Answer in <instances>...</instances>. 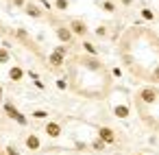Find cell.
<instances>
[{
  "label": "cell",
  "mask_w": 159,
  "mask_h": 155,
  "mask_svg": "<svg viewBox=\"0 0 159 155\" xmlns=\"http://www.w3.org/2000/svg\"><path fill=\"white\" fill-rule=\"evenodd\" d=\"M24 144H26L29 151H39V148H42V140H39L35 133H29V135L24 138Z\"/></svg>",
  "instance_id": "9"
},
{
  "label": "cell",
  "mask_w": 159,
  "mask_h": 155,
  "mask_svg": "<svg viewBox=\"0 0 159 155\" xmlns=\"http://www.w3.org/2000/svg\"><path fill=\"white\" fill-rule=\"evenodd\" d=\"M63 63H66V55H61V53H57V50H52V53L48 55V66H50V68L61 70Z\"/></svg>",
  "instance_id": "7"
},
{
  "label": "cell",
  "mask_w": 159,
  "mask_h": 155,
  "mask_svg": "<svg viewBox=\"0 0 159 155\" xmlns=\"http://www.w3.org/2000/svg\"><path fill=\"white\" fill-rule=\"evenodd\" d=\"M44 133H46L48 138H59V135L63 133V127H61V122H57V120H48V122L44 124Z\"/></svg>",
  "instance_id": "5"
},
{
  "label": "cell",
  "mask_w": 159,
  "mask_h": 155,
  "mask_svg": "<svg viewBox=\"0 0 159 155\" xmlns=\"http://www.w3.org/2000/svg\"><path fill=\"white\" fill-rule=\"evenodd\" d=\"M118 155H120V153H118Z\"/></svg>",
  "instance_id": "31"
},
{
  "label": "cell",
  "mask_w": 159,
  "mask_h": 155,
  "mask_svg": "<svg viewBox=\"0 0 159 155\" xmlns=\"http://www.w3.org/2000/svg\"><path fill=\"white\" fill-rule=\"evenodd\" d=\"M83 50H85V55H94V57H98V46L94 44V42H87V40H83Z\"/></svg>",
  "instance_id": "11"
},
{
  "label": "cell",
  "mask_w": 159,
  "mask_h": 155,
  "mask_svg": "<svg viewBox=\"0 0 159 155\" xmlns=\"http://www.w3.org/2000/svg\"><path fill=\"white\" fill-rule=\"evenodd\" d=\"M57 87H59V90H68V87H70L68 79H66V77H59V79H57Z\"/></svg>",
  "instance_id": "21"
},
{
  "label": "cell",
  "mask_w": 159,
  "mask_h": 155,
  "mask_svg": "<svg viewBox=\"0 0 159 155\" xmlns=\"http://www.w3.org/2000/svg\"><path fill=\"white\" fill-rule=\"evenodd\" d=\"M55 35H57V40L61 42V44H72L74 42V33H72V29L68 26V24H57L55 26Z\"/></svg>",
  "instance_id": "3"
},
{
  "label": "cell",
  "mask_w": 159,
  "mask_h": 155,
  "mask_svg": "<svg viewBox=\"0 0 159 155\" xmlns=\"http://www.w3.org/2000/svg\"><path fill=\"white\" fill-rule=\"evenodd\" d=\"M2 107H5V111H7V116H9L11 120H16L20 127H26V124H29V118H26V116H24V114H22V111L11 103V101H5V103H2Z\"/></svg>",
  "instance_id": "2"
},
{
  "label": "cell",
  "mask_w": 159,
  "mask_h": 155,
  "mask_svg": "<svg viewBox=\"0 0 159 155\" xmlns=\"http://www.w3.org/2000/svg\"><path fill=\"white\" fill-rule=\"evenodd\" d=\"M24 74H26V72H24L20 66H11V68H9V79H11L13 83H20V81L24 79Z\"/></svg>",
  "instance_id": "10"
},
{
  "label": "cell",
  "mask_w": 159,
  "mask_h": 155,
  "mask_svg": "<svg viewBox=\"0 0 159 155\" xmlns=\"http://www.w3.org/2000/svg\"><path fill=\"white\" fill-rule=\"evenodd\" d=\"M89 148H92L94 153H102V151L107 148V142H102L100 138H96V140H94V142L89 144Z\"/></svg>",
  "instance_id": "14"
},
{
  "label": "cell",
  "mask_w": 159,
  "mask_h": 155,
  "mask_svg": "<svg viewBox=\"0 0 159 155\" xmlns=\"http://www.w3.org/2000/svg\"><path fill=\"white\" fill-rule=\"evenodd\" d=\"M146 81H150V83H159V63H155V68L150 70V74L146 77Z\"/></svg>",
  "instance_id": "15"
},
{
  "label": "cell",
  "mask_w": 159,
  "mask_h": 155,
  "mask_svg": "<svg viewBox=\"0 0 159 155\" xmlns=\"http://www.w3.org/2000/svg\"><path fill=\"white\" fill-rule=\"evenodd\" d=\"M135 103H137V105H144V107L157 105V103H159V90H157V87H152V85L142 87V90L135 94Z\"/></svg>",
  "instance_id": "1"
},
{
  "label": "cell",
  "mask_w": 159,
  "mask_h": 155,
  "mask_svg": "<svg viewBox=\"0 0 159 155\" xmlns=\"http://www.w3.org/2000/svg\"><path fill=\"white\" fill-rule=\"evenodd\" d=\"M120 2H122L124 7H131V5H133V0H120Z\"/></svg>",
  "instance_id": "26"
},
{
  "label": "cell",
  "mask_w": 159,
  "mask_h": 155,
  "mask_svg": "<svg viewBox=\"0 0 159 155\" xmlns=\"http://www.w3.org/2000/svg\"><path fill=\"white\" fill-rule=\"evenodd\" d=\"M68 7H70L68 0H55V9L57 11H68Z\"/></svg>",
  "instance_id": "19"
},
{
  "label": "cell",
  "mask_w": 159,
  "mask_h": 155,
  "mask_svg": "<svg viewBox=\"0 0 159 155\" xmlns=\"http://www.w3.org/2000/svg\"><path fill=\"white\" fill-rule=\"evenodd\" d=\"M94 33H96V37H100V40L109 35V31H107V26H105V24H100V26H96V31H94Z\"/></svg>",
  "instance_id": "20"
},
{
  "label": "cell",
  "mask_w": 159,
  "mask_h": 155,
  "mask_svg": "<svg viewBox=\"0 0 159 155\" xmlns=\"http://www.w3.org/2000/svg\"><path fill=\"white\" fill-rule=\"evenodd\" d=\"M13 5H16V7H24V5H26V0H13Z\"/></svg>",
  "instance_id": "25"
},
{
  "label": "cell",
  "mask_w": 159,
  "mask_h": 155,
  "mask_svg": "<svg viewBox=\"0 0 159 155\" xmlns=\"http://www.w3.org/2000/svg\"><path fill=\"white\" fill-rule=\"evenodd\" d=\"M39 2H42V5H44L46 9H50V2H48V0H39Z\"/></svg>",
  "instance_id": "27"
},
{
  "label": "cell",
  "mask_w": 159,
  "mask_h": 155,
  "mask_svg": "<svg viewBox=\"0 0 159 155\" xmlns=\"http://www.w3.org/2000/svg\"><path fill=\"white\" fill-rule=\"evenodd\" d=\"M0 103H2V85H0Z\"/></svg>",
  "instance_id": "28"
},
{
  "label": "cell",
  "mask_w": 159,
  "mask_h": 155,
  "mask_svg": "<svg viewBox=\"0 0 159 155\" xmlns=\"http://www.w3.org/2000/svg\"><path fill=\"white\" fill-rule=\"evenodd\" d=\"M139 16H142L146 22H152V20H155V11H152V9H148V7H144V9L139 11Z\"/></svg>",
  "instance_id": "17"
},
{
  "label": "cell",
  "mask_w": 159,
  "mask_h": 155,
  "mask_svg": "<svg viewBox=\"0 0 159 155\" xmlns=\"http://www.w3.org/2000/svg\"><path fill=\"white\" fill-rule=\"evenodd\" d=\"M31 116H33V118H35V120H46V118H48V116H50V114H48V111H46V109H35V111H33V114H31Z\"/></svg>",
  "instance_id": "18"
},
{
  "label": "cell",
  "mask_w": 159,
  "mask_h": 155,
  "mask_svg": "<svg viewBox=\"0 0 159 155\" xmlns=\"http://www.w3.org/2000/svg\"><path fill=\"white\" fill-rule=\"evenodd\" d=\"M5 153H7V155H20V151H18V148H16L13 144H9V146L5 148Z\"/></svg>",
  "instance_id": "23"
},
{
  "label": "cell",
  "mask_w": 159,
  "mask_h": 155,
  "mask_svg": "<svg viewBox=\"0 0 159 155\" xmlns=\"http://www.w3.org/2000/svg\"><path fill=\"white\" fill-rule=\"evenodd\" d=\"M98 7L105 13H116V2H113V0H102V2H98Z\"/></svg>",
  "instance_id": "13"
},
{
  "label": "cell",
  "mask_w": 159,
  "mask_h": 155,
  "mask_svg": "<svg viewBox=\"0 0 159 155\" xmlns=\"http://www.w3.org/2000/svg\"><path fill=\"white\" fill-rule=\"evenodd\" d=\"M98 138L102 142H107V144H116L118 142V135H116V131L111 127H98Z\"/></svg>",
  "instance_id": "6"
},
{
  "label": "cell",
  "mask_w": 159,
  "mask_h": 155,
  "mask_svg": "<svg viewBox=\"0 0 159 155\" xmlns=\"http://www.w3.org/2000/svg\"><path fill=\"white\" fill-rule=\"evenodd\" d=\"M55 50H57V53H61V55H66V57H68V50H70V48H68V44H59V46H55Z\"/></svg>",
  "instance_id": "22"
},
{
  "label": "cell",
  "mask_w": 159,
  "mask_h": 155,
  "mask_svg": "<svg viewBox=\"0 0 159 155\" xmlns=\"http://www.w3.org/2000/svg\"><path fill=\"white\" fill-rule=\"evenodd\" d=\"M33 83H35V85H37V87H39V90H44V87H46V85H44V83H42V81H39V77H37V79H33Z\"/></svg>",
  "instance_id": "24"
},
{
  "label": "cell",
  "mask_w": 159,
  "mask_h": 155,
  "mask_svg": "<svg viewBox=\"0 0 159 155\" xmlns=\"http://www.w3.org/2000/svg\"><path fill=\"white\" fill-rule=\"evenodd\" d=\"M0 153H2V151H0Z\"/></svg>",
  "instance_id": "30"
},
{
  "label": "cell",
  "mask_w": 159,
  "mask_h": 155,
  "mask_svg": "<svg viewBox=\"0 0 159 155\" xmlns=\"http://www.w3.org/2000/svg\"><path fill=\"white\" fill-rule=\"evenodd\" d=\"M24 13H26L29 18H35V20H42V18H44V11H42L35 2H29V0H26V5H24Z\"/></svg>",
  "instance_id": "8"
},
{
  "label": "cell",
  "mask_w": 159,
  "mask_h": 155,
  "mask_svg": "<svg viewBox=\"0 0 159 155\" xmlns=\"http://www.w3.org/2000/svg\"><path fill=\"white\" fill-rule=\"evenodd\" d=\"M135 155H144V153H135Z\"/></svg>",
  "instance_id": "29"
},
{
  "label": "cell",
  "mask_w": 159,
  "mask_h": 155,
  "mask_svg": "<svg viewBox=\"0 0 159 155\" xmlns=\"http://www.w3.org/2000/svg\"><path fill=\"white\" fill-rule=\"evenodd\" d=\"M113 114L118 118H129L131 116V109H129V105H116L113 107Z\"/></svg>",
  "instance_id": "12"
},
{
  "label": "cell",
  "mask_w": 159,
  "mask_h": 155,
  "mask_svg": "<svg viewBox=\"0 0 159 155\" xmlns=\"http://www.w3.org/2000/svg\"><path fill=\"white\" fill-rule=\"evenodd\" d=\"M68 26L72 29V33H74V37H87V33H89V29H87V24H85V20H81V18H72L70 22H68Z\"/></svg>",
  "instance_id": "4"
},
{
  "label": "cell",
  "mask_w": 159,
  "mask_h": 155,
  "mask_svg": "<svg viewBox=\"0 0 159 155\" xmlns=\"http://www.w3.org/2000/svg\"><path fill=\"white\" fill-rule=\"evenodd\" d=\"M9 61H11V53H9V48L0 46V63H9Z\"/></svg>",
  "instance_id": "16"
}]
</instances>
